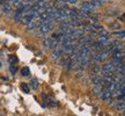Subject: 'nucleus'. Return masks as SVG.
<instances>
[{"instance_id":"7ed1b4c3","label":"nucleus","mask_w":125,"mask_h":116,"mask_svg":"<svg viewBox=\"0 0 125 116\" xmlns=\"http://www.w3.org/2000/svg\"><path fill=\"white\" fill-rule=\"evenodd\" d=\"M35 18L36 16L31 13V12H29V13H27V14H23L22 19H21V23H23V24H28V23H30Z\"/></svg>"},{"instance_id":"6ab92c4d","label":"nucleus","mask_w":125,"mask_h":116,"mask_svg":"<svg viewBox=\"0 0 125 116\" xmlns=\"http://www.w3.org/2000/svg\"><path fill=\"white\" fill-rule=\"evenodd\" d=\"M0 116H1V115H0Z\"/></svg>"},{"instance_id":"2eb2a0df","label":"nucleus","mask_w":125,"mask_h":116,"mask_svg":"<svg viewBox=\"0 0 125 116\" xmlns=\"http://www.w3.org/2000/svg\"><path fill=\"white\" fill-rule=\"evenodd\" d=\"M110 28L111 29H119V23H117V22H114L110 24Z\"/></svg>"},{"instance_id":"423d86ee","label":"nucleus","mask_w":125,"mask_h":116,"mask_svg":"<svg viewBox=\"0 0 125 116\" xmlns=\"http://www.w3.org/2000/svg\"><path fill=\"white\" fill-rule=\"evenodd\" d=\"M42 98H43V101H44V106H54L56 104L54 100H52V98L49 96L48 94H43Z\"/></svg>"},{"instance_id":"aec40b11","label":"nucleus","mask_w":125,"mask_h":116,"mask_svg":"<svg viewBox=\"0 0 125 116\" xmlns=\"http://www.w3.org/2000/svg\"><path fill=\"white\" fill-rule=\"evenodd\" d=\"M124 45H125V44H124Z\"/></svg>"},{"instance_id":"9b49d317","label":"nucleus","mask_w":125,"mask_h":116,"mask_svg":"<svg viewBox=\"0 0 125 116\" xmlns=\"http://www.w3.org/2000/svg\"><path fill=\"white\" fill-rule=\"evenodd\" d=\"M21 74H22L23 77H28L29 74H30V69L28 66H24L21 69Z\"/></svg>"},{"instance_id":"f3484780","label":"nucleus","mask_w":125,"mask_h":116,"mask_svg":"<svg viewBox=\"0 0 125 116\" xmlns=\"http://www.w3.org/2000/svg\"><path fill=\"white\" fill-rule=\"evenodd\" d=\"M121 20H125V14H123V15L121 16Z\"/></svg>"},{"instance_id":"f257e3e1","label":"nucleus","mask_w":125,"mask_h":116,"mask_svg":"<svg viewBox=\"0 0 125 116\" xmlns=\"http://www.w3.org/2000/svg\"><path fill=\"white\" fill-rule=\"evenodd\" d=\"M115 70H116V66L112 64L111 62H107V63H104L103 64V66H102V74L103 76H105L107 73H109V72H115Z\"/></svg>"},{"instance_id":"dca6fc26","label":"nucleus","mask_w":125,"mask_h":116,"mask_svg":"<svg viewBox=\"0 0 125 116\" xmlns=\"http://www.w3.org/2000/svg\"><path fill=\"white\" fill-rule=\"evenodd\" d=\"M78 0H67V2H70V4H75Z\"/></svg>"},{"instance_id":"a211bd4d","label":"nucleus","mask_w":125,"mask_h":116,"mask_svg":"<svg viewBox=\"0 0 125 116\" xmlns=\"http://www.w3.org/2000/svg\"><path fill=\"white\" fill-rule=\"evenodd\" d=\"M0 67H1V63H0Z\"/></svg>"},{"instance_id":"f03ea898","label":"nucleus","mask_w":125,"mask_h":116,"mask_svg":"<svg viewBox=\"0 0 125 116\" xmlns=\"http://www.w3.org/2000/svg\"><path fill=\"white\" fill-rule=\"evenodd\" d=\"M52 29V21H42V24L40 26L41 34H46Z\"/></svg>"},{"instance_id":"6e6552de","label":"nucleus","mask_w":125,"mask_h":116,"mask_svg":"<svg viewBox=\"0 0 125 116\" xmlns=\"http://www.w3.org/2000/svg\"><path fill=\"white\" fill-rule=\"evenodd\" d=\"M112 36L115 37H118V38H123L125 37V30H116L112 33Z\"/></svg>"},{"instance_id":"9d476101","label":"nucleus","mask_w":125,"mask_h":116,"mask_svg":"<svg viewBox=\"0 0 125 116\" xmlns=\"http://www.w3.org/2000/svg\"><path fill=\"white\" fill-rule=\"evenodd\" d=\"M29 87H31L32 89H38V81H37V79H31L30 80V85H29Z\"/></svg>"},{"instance_id":"ddd939ff","label":"nucleus","mask_w":125,"mask_h":116,"mask_svg":"<svg viewBox=\"0 0 125 116\" xmlns=\"http://www.w3.org/2000/svg\"><path fill=\"white\" fill-rule=\"evenodd\" d=\"M51 42H52L51 37H48V38H45L43 41V45H44L45 48H51Z\"/></svg>"},{"instance_id":"0eeeda50","label":"nucleus","mask_w":125,"mask_h":116,"mask_svg":"<svg viewBox=\"0 0 125 116\" xmlns=\"http://www.w3.org/2000/svg\"><path fill=\"white\" fill-rule=\"evenodd\" d=\"M20 88L22 89V92H24V93H30V87H29V85H28L27 82H21V85H20Z\"/></svg>"},{"instance_id":"4468645a","label":"nucleus","mask_w":125,"mask_h":116,"mask_svg":"<svg viewBox=\"0 0 125 116\" xmlns=\"http://www.w3.org/2000/svg\"><path fill=\"white\" fill-rule=\"evenodd\" d=\"M16 71H18V69H16V66H15V65H10V66H9V72H10L12 74H15V73H16Z\"/></svg>"},{"instance_id":"20e7f679","label":"nucleus","mask_w":125,"mask_h":116,"mask_svg":"<svg viewBox=\"0 0 125 116\" xmlns=\"http://www.w3.org/2000/svg\"><path fill=\"white\" fill-rule=\"evenodd\" d=\"M94 8H95V7L90 4V1H85V2H82V4H81V9H82V11H85V12H87V13L93 12Z\"/></svg>"},{"instance_id":"39448f33","label":"nucleus","mask_w":125,"mask_h":116,"mask_svg":"<svg viewBox=\"0 0 125 116\" xmlns=\"http://www.w3.org/2000/svg\"><path fill=\"white\" fill-rule=\"evenodd\" d=\"M102 71V67L98 64H93V66L90 69V77L92 76H100V73Z\"/></svg>"},{"instance_id":"1a4fd4ad","label":"nucleus","mask_w":125,"mask_h":116,"mask_svg":"<svg viewBox=\"0 0 125 116\" xmlns=\"http://www.w3.org/2000/svg\"><path fill=\"white\" fill-rule=\"evenodd\" d=\"M10 8H12V1H8V2L2 4V12H9Z\"/></svg>"},{"instance_id":"f8f14e48","label":"nucleus","mask_w":125,"mask_h":116,"mask_svg":"<svg viewBox=\"0 0 125 116\" xmlns=\"http://www.w3.org/2000/svg\"><path fill=\"white\" fill-rule=\"evenodd\" d=\"M8 62H9L10 65H15V64L18 63V57H16V56H14V55H12V56H9Z\"/></svg>"}]
</instances>
